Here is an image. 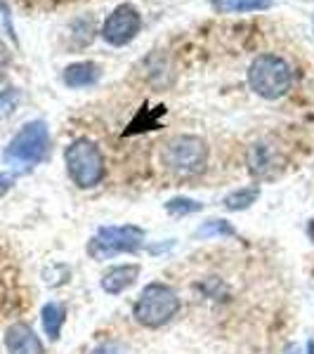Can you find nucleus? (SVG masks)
I'll list each match as a JSON object with an SVG mask.
<instances>
[{
    "label": "nucleus",
    "instance_id": "obj_5",
    "mask_svg": "<svg viewBox=\"0 0 314 354\" xmlns=\"http://www.w3.org/2000/svg\"><path fill=\"white\" fill-rule=\"evenodd\" d=\"M50 153V130L45 121H31L19 130L5 149V161L10 165L28 168L48 158Z\"/></svg>",
    "mask_w": 314,
    "mask_h": 354
},
{
    "label": "nucleus",
    "instance_id": "obj_9",
    "mask_svg": "<svg viewBox=\"0 0 314 354\" xmlns=\"http://www.w3.org/2000/svg\"><path fill=\"white\" fill-rule=\"evenodd\" d=\"M5 347L10 354H43V342L28 324H12L5 330Z\"/></svg>",
    "mask_w": 314,
    "mask_h": 354
},
{
    "label": "nucleus",
    "instance_id": "obj_12",
    "mask_svg": "<svg viewBox=\"0 0 314 354\" xmlns=\"http://www.w3.org/2000/svg\"><path fill=\"white\" fill-rule=\"evenodd\" d=\"M41 319H43V328L48 333L50 340H59L62 335V328H64V322H66V307L62 302H48L41 312Z\"/></svg>",
    "mask_w": 314,
    "mask_h": 354
},
{
    "label": "nucleus",
    "instance_id": "obj_18",
    "mask_svg": "<svg viewBox=\"0 0 314 354\" xmlns=\"http://www.w3.org/2000/svg\"><path fill=\"white\" fill-rule=\"evenodd\" d=\"M10 187H12V177H10V175H0V196H3V194L8 192Z\"/></svg>",
    "mask_w": 314,
    "mask_h": 354
},
{
    "label": "nucleus",
    "instance_id": "obj_17",
    "mask_svg": "<svg viewBox=\"0 0 314 354\" xmlns=\"http://www.w3.org/2000/svg\"><path fill=\"white\" fill-rule=\"evenodd\" d=\"M0 15H3V21L8 26V33L15 38V28H12V19H10V8L5 5V0H0Z\"/></svg>",
    "mask_w": 314,
    "mask_h": 354
},
{
    "label": "nucleus",
    "instance_id": "obj_4",
    "mask_svg": "<svg viewBox=\"0 0 314 354\" xmlns=\"http://www.w3.org/2000/svg\"><path fill=\"white\" fill-rule=\"evenodd\" d=\"M145 245V230L137 225L100 227L88 241V255L93 260H111L123 253H137Z\"/></svg>",
    "mask_w": 314,
    "mask_h": 354
},
{
    "label": "nucleus",
    "instance_id": "obj_6",
    "mask_svg": "<svg viewBox=\"0 0 314 354\" xmlns=\"http://www.w3.org/2000/svg\"><path fill=\"white\" fill-rule=\"evenodd\" d=\"M161 158L170 173L196 175L208 163V145L196 135H175L165 142Z\"/></svg>",
    "mask_w": 314,
    "mask_h": 354
},
{
    "label": "nucleus",
    "instance_id": "obj_13",
    "mask_svg": "<svg viewBox=\"0 0 314 354\" xmlns=\"http://www.w3.org/2000/svg\"><path fill=\"white\" fill-rule=\"evenodd\" d=\"M260 196V185H248L241 187V189H234L222 198V205L232 213H239V210H248L250 205L258 201Z\"/></svg>",
    "mask_w": 314,
    "mask_h": 354
},
{
    "label": "nucleus",
    "instance_id": "obj_14",
    "mask_svg": "<svg viewBox=\"0 0 314 354\" xmlns=\"http://www.w3.org/2000/svg\"><path fill=\"white\" fill-rule=\"evenodd\" d=\"M165 210H168L170 215H175V218H180V215H192V213L203 210V203L194 201V198H187V196H175L165 203Z\"/></svg>",
    "mask_w": 314,
    "mask_h": 354
},
{
    "label": "nucleus",
    "instance_id": "obj_20",
    "mask_svg": "<svg viewBox=\"0 0 314 354\" xmlns=\"http://www.w3.org/2000/svg\"><path fill=\"white\" fill-rule=\"evenodd\" d=\"M307 354H314V340L307 342Z\"/></svg>",
    "mask_w": 314,
    "mask_h": 354
},
{
    "label": "nucleus",
    "instance_id": "obj_21",
    "mask_svg": "<svg viewBox=\"0 0 314 354\" xmlns=\"http://www.w3.org/2000/svg\"><path fill=\"white\" fill-rule=\"evenodd\" d=\"M312 28H314V26H312Z\"/></svg>",
    "mask_w": 314,
    "mask_h": 354
},
{
    "label": "nucleus",
    "instance_id": "obj_16",
    "mask_svg": "<svg viewBox=\"0 0 314 354\" xmlns=\"http://www.w3.org/2000/svg\"><path fill=\"white\" fill-rule=\"evenodd\" d=\"M93 354H125V350L118 342H102V345H97Z\"/></svg>",
    "mask_w": 314,
    "mask_h": 354
},
{
    "label": "nucleus",
    "instance_id": "obj_10",
    "mask_svg": "<svg viewBox=\"0 0 314 354\" xmlns=\"http://www.w3.org/2000/svg\"><path fill=\"white\" fill-rule=\"evenodd\" d=\"M102 78V66L97 62H76V64H68L62 73V81L68 88H90Z\"/></svg>",
    "mask_w": 314,
    "mask_h": 354
},
{
    "label": "nucleus",
    "instance_id": "obj_15",
    "mask_svg": "<svg viewBox=\"0 0 314 354\" xmlns=\"http://www.w3.org/2000/svg\"><path fill=\"white\" fill-rule=\"evenodd\" d=\"M196 236H237V230L227 220H208L196 230Z\"/></svg>",
    "mask_w": 314,
    "mask_h": 354
},
{
    "label": "nucleus",
    "instance_id": "obj_19",
    "mask_svg": "<svg viewBox=\"0 0 314 354\" xmlns=\"http://www.w3.org/2000/svg\"><path fill=\"white\" fill-rule=\"evenodd\" d=\"M284 354H300V350H298V345H288L286 350H284Z\"/></svg>",
    "mask_w": 314,
    "mask_h": 354
},
{
    "label": "nucleus",
    "instance_id": "obj_1",
    "mask_svg": "<svg viewBox=\"0 0 314 354\" xmlns=\"http://www.w3.org/2000/svg\"><path fill=\"white\" fill-rule=\"evenodd\" d=\"M180 307L182 300L178 290L163 281H151L137 295L133 305V317L145 328H161L173 317H178Z\"/></svg>",
    "mask_w": 314,
    "mask_h": 354
},
{
    "label": "nucleus",
    "instance_id": "obj_7",
    "mask_svg": "<svg viewBox=\"0 0 314 354\" xmlns=\"http://www.w3.org/2000/svg\"><path fill=\"white\" fill-rule=\"evenodd\" d=\"M140 31H142V15L130 3L118 5L104 19V24H102V38L109 45H113V48H123V45L133 43Z\"/></svg>",
    "mask_w": 314,
    "mask_h": 354
},
{
    "label": "nucleus",
    "instance_id": "obj_2",
    "mask_svg": "<svg viewBox=\"0 0 314 354\" xmlns=\"http://www.w3.org/2000/svg\"><path fill=\"white\" fill-rule=\"evenodd\" d=\"M64 163L71 182L81 189H93V187L102 185L107 175L104 153L97 147V142L88 140V137H78L66 147Z\"/></svg>",
    "mask_w": 314,
    "mask_h": 354
},
{
    "label": "nucleus",
    "instance_id": "obj_3",
    "mask_svg": "<svg viewBox=\"0 0 314 354\" xmlns=\"http://www.w3.org/2000/svg\"><path fill=\"white\" fill-rule=\"evenodd\" d=\"M248 85L262 100H281L293 85V68L279 55H260L248 66Z\"/></svg>",
    "mask_w": 314,
    "mask_h": 354
},
{
    "label": "nucleus",
    "instance_id": "obj_8",
    "mask_svg": "<svg viewBox=\"0 0 314 354\" xmlns=\"http://www.w3.org/2000/svg\"><path fill=\"white\" fill-rule=\"evenodd\" d=\"M140 265H135V262H125V265H113L109 267L104 274H102V281L100 286L104 293L109 295H121L125 293L133 283L140 279Z\"/></svg>",
    "mask_w": 314,
    "mask_h": 354
},
{
    "label": "nucleus",
    "instance_id": "obj_11",
    "mask_svg": "<svg viewBox=\"0 0 314 354\" xmlns=\"http://www.w3.org/2000/svg\"><path fill=\"white\" fill-rule=\"evenodd\" d=\"M210 8L220 15H248L272 10L274 0H210Z\"/></svg>",
    "mask_w": 314,
    "mask_h": 354
}]
</instances>
